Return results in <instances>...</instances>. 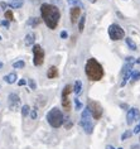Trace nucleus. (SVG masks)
<instances>
[{
	"instance_id": "39",
	"label": "nucleus",
	"mask_w": 140,
	"mask_h": 149,
	"mask_svg": "<svg viewBox=\"0 0 140 149\" xmlns=\"http://www.w3.org/2000/svg\"><path fill=\"white\" fill-rule=\"evenodd\" d=\"M136 63H139V65H140V58H138V60H136Z\"/></svg>"
},
{
	"instance_id": "19",
	"label": "nucleus",
	"mask_w": 140,
	"mask_h": 149,
	"mask_svg": "<svg viewBox=\"0 0 140 149\" xmlns=\"http://www.w3.org/2000/svg\"><path fill=\"white\" fill-rule=\"evenodd\" d=\"M125 42H126L127 47H129L131 51H135V49H136V44H135V42H134V40L131 39V38H129V37L125 38Z\"/></svg>"
},
{
	"instance_id": "29",
	"label": "nucleus",
	"mask_w": 140,
	"mask_h": 149,
	"mask_svg": "<svg viewBox=\"0 0 140 149\" xmlns=\"http://www.w3.org/2000/svg\"><path fill=\"white\" fill-rule=\"evenodd\" d=\"M9 24H10L9 20H3L1 22V25L3 27H5V28H9Z\"/></svg>"
},
{
	"instance_id": "23",
	"label": "nucleus",
	"mask_w": 140,
	"mask_h": 149,
	"mask_svg": "<svg viewBox=\"0 0 140 149\" xmlns=\"http://www.w3.org/2000/svg\"><path fill=\"white\" fill-rule=\"evenodd\" d=\"M131 80L133 81L140 80V71H133L131 72Z\"/></svg>"
},
{
	"instance_id": "10",
	"label": "nucleus",
	"mask_w": 140,
	"mask_h": 149,
	"mask_svg": "<svg viewBox=\"0 0 140 149\" xmlns=\"http://www.w3.org/2000/svg\"><path fill=\"white\" fill-rule=\"evenodd\" d=\"M81 126L83 128V131L86 134H92L93 133V125H92V123H91V119H88V120H81Z\"/></svg>"
},
{
	"instance_id": "43",
	"label": "nucleus",
	"mask_w": 140,
	"mask_h": 149,
	"mask_svg": "<svg viewBox=\"0 0 140 149\" xmlns=\"http://www.w3.org/2000/svg\"><path fill=\"white\" fill-rule=\"evenodd\" d=\"M118 149H122V148H118Z\"/></svg>"
},
{
	"instance_id": "41",
	"label": "nucleus",
	"mask_w": 140,
	"mask_h": 149,
	"mask_svg": "<svg viewBox=\"0 0 140 149\" xmlns=\"http://www.w3.org/2000/svg\"><path fill=\"white\" fill-rule=\"evenodd\" d=\"M69 1H75V0H69Z\"/></svg>"
},
{
	"instance_id": "28",
	"label": "nucleus",
	"mask_w": 140,
	"mask_h": 149,
	"mask_svg": "<svg viewBox=\"0 0 140 149\" xmlns=\"http://www.w3.org/2000/svg\"><path fill=\"white\" fill-rule=\"evenodd\" d=\"M37 116H38L37 110H36V109H33V110H32V111H30V118L34 120V119H37Z\"/></svg>"
},
{
	"instance_id": "32",
	"label": "nucleus",
	"mask_w": 140,
	"mask_h": 149,
	"mask_svg": "<svg viewBox=\"0 0 140 149\" xmlns=\"http://www.w3.org/2000/svg\"><path fill=\"white\" fill-rule=\"evenodd\" d=\"M28 83V81H25V80H19L18 81V85L19 86H24V85H27Z\"/></svg>"
},
{
	"instance_id": "25",
	"label": "nucleus",
	"mask_w": 140,
	"mask_h": 149,
	"mask_svg": "<svg viewBox=\"0 0 140 149\" xmlns=\"http://www.w3.org/2000/svg\"><path fill=\"white\" fill-rule=\"evenodd\" d=\"M131 135H133V131L126 130L125 133H122V134H121V140H126V139H129Z\"/></svg>"
},
{
	"instance_id": "27",
	"label": "nucleus",
	"mask_w": 140,
	"mask_h": 149,
	"mask_svg": "<svg viewBox=\"0 0 140 149\" xmlns=\"http://www.w3.org/2000/svg\"><path fill=\"white\" fill-rule=\"evenodd\" d=\"M73 101H75V109L77 110V111H78V110H81V109L83 107V105L80 103V100H78V99H75Z\"/></svg>"
},
{
	"instance_id": "8",
	"label": "nucleus",
	"mask_w": 140,
	"mask_h": 149,
	"mask_svg": "<svg viewBox=\"0 0 140 149\" xmlns=\"http://www.w3.org/2000/svg\"><path fill=\"white\" fill-rule=\"evenodd\" d=\"M8 104H9L10 110L15 111V110L20 106V99H19V96L17 95V93H10V95L8 96Z\"/></svg>"
},
{
	"instance_id": "37",
	"label": "nucleus",
	"mask_w": 140,
	"mask_h": 149,
	"mask_svg": "<svg viewBox=\"0 0 140 149\" xmlns=\"http://www.w3.org/2000/svg\"><path fill=\"white\" fill-rule=\"evenodd\" d=\"M120 106L122 107V109H125V110H126V107H127V105H126V104H121V105H120Z\"/></svg>"
},
{
	"instance_id": "6",
	"label": "nucleus",
	"mask_w": 140,
	"mask_h": 149,
	"mask_svg": "<svg viewBox=\"0 0 140 149\" xmlns=\"http://www.w3.org/2000/svg\"><path fill=\"white\" fill-rule=\"evenodd\" d=\"M109 36L112 40H120L125 37V32L119 24H111L109 27Z\"/></svg>"
},
{
	"instance_id": "15",
	"label": "nucleus",
	"mask_w": 140,
	"mask_h": 149,
	"mask_svg": "<svg viewBox=\"0 0 140 149\" xmlns=\"http://www.w3.org/2000/svg\"><path fill=\"white\" fill-rule=\"evenodd\" d=\"M4 81L7 83H9V85L15 83L17 82V75L15 74H9V75L4 76Z\"/></svg>"
},
{
	"instance_id": "7",
	"label": "nucleus",
	"mask_w": 140,
	"mask_h": 149,
	"mask_svg": "<svg viewBox=\"0 0 140 149\" xmlns=\"http://www.w3.org/2000/svg\"><path fill=\"white\" fill-rule=\"evenodd\" d=\"M126 119H127V120H126L127 125H131L134 121L140 120V111H139V109H136V107H133V109H130L129 111H127Z\"/></svg>"
},
{
	"instance_id": "1",
	"label": "nucleus",
	"mask_w": 140,
	"mask_h": 149,
	"mask_svg": "<svg viewBox=\"0 0 140 149\" xmlns=\"http://www.w3.org/2000/svg\"><path fill=\"white\" fill-rule=\"evenodd\" d=\"M40 15H42L46 25L49 29L57 28L58 23H59V19H61V11L56 5L47 4V3L42 4V7H40Z\"/></svg>"
},
{
	"instance_id": "40",
	"label": "nucleus",
	"mask_w": 140,
	"mask_h": 149,
	"mask_svg": "<svg viewBox=\"0 0 140 149\" xmlns=\"http://www.w3.org/2000/svg\"><path fill=\"white\" fill-rule=\"evenodd\" d=\"M1 67H3V62H0V70H1Z\"/></svg>"
},
{
	"instance_id": "38",
	"label": "nucleus",
	"mask_w": 140,
	"mask_h": 149,
	"mask_svg": "<svg viewBox=\"0 0 140 149\" xmlns=\"http://www.w3.org/2000/svg\"><path fill=\"white\" fill-rule=\"evenodd\" d=\"M106 149H115V148H114L112 145H107V147H106Z\"/></svg>"
},
{
	"instance_id": "21",
	"label": "nucleus",
	"mask_w": 140,
	"mask_h": 149,
	"mask_svg": "<svg viewBox=\"0 0 140 149\" xmlns=\"http://www.w3.org/2000/svg\"><path fill=\"white\" fill-rule=\"evenodd\" d=\"M85 23H86V17H81L80 19V23H78V32L80 33H82L83 32V28H85Z\"/></svg>"
},
{
	"instance_id": "36",
	"label": "nucleus",
	"mask_w": 140,
	"mask_h": 149,
	"mask_svg": "<svg viewBox=\"0 0 140 149\" xmlns=\"http://www.w3.org/2000/svg\"><path fill=\"white\" fill-rule=\"evenodd\" d=\"M131 149H140L139 145H131Z\"/></svg>"
},
{
	"instance_id": "14",
	"label": "nucleus",
	"mask_w": 140,
	"mask_h": 149,
	"mask_svg": "<svg viewBox=\"0 0 140 149\" xmlns=\"http://www.w3.org/2000/svg\"><path fill=\"white\" fill-rule=\"evenodd\" d=\"M40 23H42V19L40 18H38V17H33V18H29L28 19V22H27V24L29 25V27H37V25H39Z\"/></svg>"
},
{
	"instance_id": "16",
	"label": "nucleus",
	"mask_w": 140,
	"mask_h": 149,
	"mask_svg": "<svg viewBox=\"0 0 140 149\" xmlns=\"http://www.w3.org/2000/svg\"><path fill=\"white\" fill-rule=\"evenodd\" d=\"M23 0H10L9 1V7L14 8V9H19V8L23 7Z\"/></svg>"
},
{
	"instance_id": "18",
	"label": "nucleus",
	"mask_w": 140,
	"mask_h": 149,
	"mask_svg": "<svg viewBox=\"0 0 140 149\" xmlns=\"http://www.w3.org/2000/svg\"><path fill=\"white\" fill-rule=\"evenodd\" d=\"M81 91H82V82H81L80 80H77L75 82V86H73V92L76 93V95H78Z\"/></svg>"
},
{
	"instance_id": "42",
	"label": "nucleus",
	"mask_w": 140,
	"mask_h": 149,
	"mask_svg": "<svg viewBox=\"0 0 140 149\" xmlns=\"http://www.w3.org/2000/svg\"><path fill=\"white\" fill-rule=\"evenodd\" d=\"M34 1H39V0H34Z\"/></svg>"
},
{
	"instance_id": "30",
	"label": "nucleus",
	"mask_w": 140,
	"mask_h": 149,
	"mask_svg": "<svg viewBox=\"0 0 140 149\" xmlns=\"http://www.w3.org/2000/svg\"><path fill=\"white\" fill-rule=\"evenodd\" d=\"M67 37H68V33H67L66 30H62V32H61V38H63V39H66Z\"/></svg>"
},
{
	"instance_id": "3",
	"label": "nucleus",
	"mask_w": 140,
	"mask_h": 149,
	"mask_svg": "<svg viewBox=\"0 0 140 149\" xmlns=\"http://www.w3.org/2000/svg\"><path fill=\"white\" fill-rule=\"evenodd\" d=\"M65 120L63 118V114L58 107H53L52 110H49L48 114H47V121L51 125L52 128L57 129V128H61L62 125H65Z\"/></svg>"
},
{
	"instance_id": "11",
	"label": "nucleus",
	"mask_w": 140,
	"mask_h": 149,
	"mask_svg": "<svg viewBox=\"0 0 140 149\" xmlns=\"http://www.w3.org/2000/svg\"><path fill=\"white\" fill-rule=\"evenodd\" d=\"M62 106H63V109H65L66 111H69V110L72 109L71 100H69L68 95H65V93H62Z\"/></svg>"
},
{
	"instance_id": "12",
	"label": "nucleus",
	"mask_w": 140,
	"mask_h": 149,
	"mask_svg": "<svg viewBox=\"0 0 140 149\" xmlns=\"http://www.w3.org/2000/svg\"><path fill=\"white\" fill-rule=\"evenodd\" d=\"M47 77L51 78V80L58 77V68L56 66H51V67H49L48 71H47Z\"/></svg>"
},
{
	"instance_id": "24",
	"label": "nucleus",
	"mask_w": 140,
	"mask_h": 149,
	"mask_svg": "<svg viewBox=\"0 0 140 149\" xmlns=\"http://www.w3.org/2000/svg\"><path fill=\"white\" fill-rule=\"evenodd\" d=\"M4 17L7 18V20H9V22L14 20V15H13V11H11V10H7V11H5Z\"/></svg>"
},
{
	"instance_id": "22",
	"label": "nucleus",
	"mask_w": 140,
	"mask_h": 149,
	"mask_svg": "<svg viewBox=\"0 0 140 149\" xmlns=\"http://www.w3.org/2000/svg\"><path fill=\"white\" fill-rule=\"evenodd\" d=\"M24 66H25V62H24V61H17V62L13 63V67H14V68H18V70L24 68Z\"/></svg>"
},
{
	"instance_id": "20",
	"label": "nucleus",
	"mask_w": 140,
	"mask_h": 149,
	"mask_svg": "<svg viewBox=\"0 0 140 149\" xmlns=\"http://www.w3.org/2000/svg\"><path fill=\"white\" fill-rule=\"evenodd\" d=\"M29 113H30V107H29V105H23L22 106V116L23 118H27Z\"/></svg>"
},
{
	"instance_id": "2",
	"label": "nucleus",
	"mask_w": 140,
	"mask_h": 149,
	"mask_svg": "<svg viewBox=\"0 0 140 149\" xmlns=\"http://www.w3.org/2000/svg\"><path fill=\"white\" fill-rule=\"evenodd\" d=\"M85 71H86V75L88 77V80H91V81H100L104 77V74H105L102 66L95 58H90L87 61L86 66H85Z\"/></svg>"
},
{
	"instance_id": "9",
	"label": "nucleus",
	"mask_w": 140,
	"mask_h": 149,
	"mask_svg": "<svg viewBox=\"0 0 140 149\" xmlns=\"http://www.w3.org/2000/svg\"><path fill=\"white\" fill-rule=\"evenodd\" d=\"M69 15H71V23L72 24H76V23L78 22V19H81V8L80 7L71 8Z\"/></svg>"
},
{
	"instance_id": "44",
	"label": "nucleus",
	"mask_w": 140,
	"mask_h": 149,
	"mask_svg": "<svg viewBox=\"0 0 140 149\" xmlns=\"http://www.w3.org/2000/svg\"><path fill=\"white\" fill-rule=\"evenodd\" d=\"M0 40H1V37H0Z\"/></svg>"
},
{
	"instance_id": "31",
	"label": "nucleus",
	"mask_w": 140,
	"mask_h": 149,
	"mask_svg": "<svg viewBox=\"0 0 140 149\" xmlns=\"http://www.w3.org/2000/svg\"><path fill=\"white\" fill-rule=\"evenodd\" d=\"M140 133V121H139V124L135 126V129H134V134H139Z\"/></svg>"
},
{
	"instance_id": "5",
	"label": "nucleus",
	"mask_w": 140,
	"mask_h": 149,
	"mask_svg": "<svg viewBox=\"0 0 140 149\" xmlns=\"http://www.w3.org/2000/svg\"><path fill=\"white\" fill-rule=\"evenodd\" d=\"M44 62V51L39 44L33 46V63L34 66H42Z\"/></svg>"
},
{
	"instance_id": "13",
	"label": "nucleus",
	"mask_w": 140,
	"mask_h": 149,
	"mask_svg": "<svg viewBox=\"0 0 140 149\" xmlns=\"http://www.w3.org/2000/svg\"><path fill=\"white\" fill-rule=\"evenodd\" d=\"M34 40H36V36H34V33H29V34L25 36L24 43H25V46L32 47V46H34Z\"/></svg>"
},
{
	"instance_id": "35",
	"label": "nucleus",
	"mask_w": 140,
	"mask_h": 149,
	"mask_svg": "<svg viewBox=\"0 0 140 149\" xmlns=\"http://www.w3.org/2000/svg\"><path fill=\"white\" fill-rule=\"evenodd\" d=\"M72 126V121L71 120H67V124H66V128L67 129H69V128Z\"/></svg>"
},
{
	"instance_id": "4",
	"label": "nucleus",
	"mask_w": 140,
	"mask_h": 149,
	"mask_svg": "<svg viewBox=\"0 0 140 149\" xmlns=\"http://www.w3.org/2000/svg\"><path fill=\"white\" fill-rule=\"evenodd\" d=\"M87 107L90 109V113H91V116L96 120L101 119L104 114V110H102V106L97 103V101H93V100H88V104H87Z\"/></svg>"
},
{
	"instance_id": "17",
	"label": "nucleus",
	"mask_w": 140,
	"mask_h": 149,
	"mask_svg": "<svg viewBox=\"0 0 140 149\" xmlns=\"http://www.w3.org/2000/svg\"><path fill=\"white\" fill-rule=\"evenodd\" d=\"M91 113H90V109L88 107H86V109H83L82 114H81V120H88V119H91Z\"/></svg>"
},
{
	"instance_id": "34",
	"label": "nucleus",
	"mask_w": 140,
	"mask_h": 149,
	"mask_svg": "<svg viewBox=\"0 0 140 149\" xmlns=\"http://www.w3.org/2000/svg\"><path fill=\"white\" fill-rule=\"evenodd\" d=\"M126 63H134V57H127L126 58Z\"/></svg>"
},
{
	"instance_id": "26",
	"label": "nucleus",
	"mask_w": 140,
	"mask_h": 149,
	"mask_svg": "<svg viewBox=\"0 0 140 149\" xmlns=\"http://www.w3.org/2000/svg\"><path fill=\"white\" fill-rule=\"evenodd\" d=\"M28 85H29V89H32V90H36L37 89V82L33 80V78H29V80H28Z\"/></svg>"
},
{
	"instance_id": "33",
	"label": "nucleus",
	"mask_w": 140,
	"mask_h": 149,
	"mask_svg": "<svg viewBox=\"0 0 140 149\" xmlns=\"http://www.w3.org/2000/svg\"><path fill=\"white\" fill-rule=\"evenodd\" d=\"M7 7H9V4H7V3H5V1H1V3H0V8L5 9V8H7Z\"/></svg>"
}]
</instances>
